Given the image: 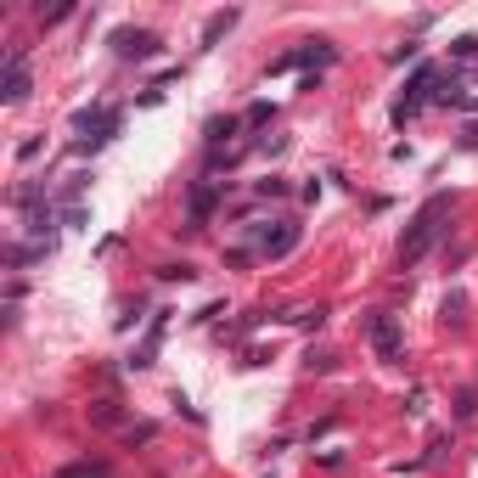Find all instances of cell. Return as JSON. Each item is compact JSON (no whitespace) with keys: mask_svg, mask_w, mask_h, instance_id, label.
Returning <instances> with one entry per match:
<instances>
[{"mask_svg":"<svg viewBox=\"0 0 478 478\" xmlns=\"http://www.w3.org/2000/svg\"><path fill=\"white\" fill-rule=\"evenodd\" d=\"M445 220H450V197H428L400 237V265H422L433 254V242L445 237Z\"/></svg>","mask_w":478,"mask_h":478,"instance_id":"1","label":"cell"},{"mask_svg":"<svg viewBox=\"0 0 478 478\" xmlns=\"http://www.w3.org/2000/svg\"><path fill=\"white\" fill-rule=\"evenodd\" d=\"M361 332H366V343L378 349V361H405V332H400V321L388 316V309H371V316H361Z\"/></svg>","mask_w":478,"mask_h":478,"instance_id":"2","label":"cell"},{"mask_svg":"<svg viewBox=\"0 0 478 478\" xmlns=\"http://www.w3.org/2000/svg\"><path fill=\"white\" fill-rule=\"evenodd\" d=\"M79 152H91V147H101V141H113V130H118V108H96V113H79Z\"/></svg>","mask_w":478,"mask_h":478,"instance_id":"3","label":"cell"},{"mask_svg":"<svg viewBox=\"0 0 478 478\" xmlns=\"http://www.w3.org/2000/svg\"><path fill=\"white\" fill-rule=\"evenodd\" d=\"M23 96H29V62H23V51H12L6 68H0V101H6V108H17Z\"/></svg>","mask_w":478,"mask_h":478,"instance_id":"4","label":"cell"},{"mask_svg":"<svg viewBox=\"0 0 478 478\" xmlns=\"http://www.w3.org/2000/svg\"><path fill=\"white\" fill-rule=\"evenodd\" d=\"M293 248H299V225L276 220V225H265V231H259V254L265 259H282V254H293Z\"/></svg>","mask_w":478,"mask_h":478,"instance_id":"5","label":"cell"},{"mask_svg":"<svg viewBox=\"0 0 478 478\" xmlns=\"http://www.w3.org/2000/svg\"><path fill=\"white\" fill-rule=\"evenodd\" d=\"M158 46H163V39L152 29H118L113 34V51L118 56H158Z\"/></svg>","mask_w":478,"mask_h":478,"instance_id":"6","label":"cell"},{"mask_svg":"<svg viewBox=\"0 0 478 478\" xmlns=\"http://www.w3.org/2000/svg\"><path fill=\"white\" fill-rule=\"evenodd\" d=\"M428 85H433V68H417V79H411V91H405V101H400V108H394V118H411V113H417L422 108V96H428Z\"/></svg>","mask_w":478,"mask_h":478,"instance_id":"7","label":"cell"},{"mask_svg":"<svg viewBox=\"0 0 478 478\" xmlns=\"http://www.w3.org/2000/svg\"><path fill=\"white\" fill-rule=\"evenodd\" d=\"M231 29H237V12H214L209 23H203V46H214V39H220V34H231Z\"/></svg>","mask_w":478,"mask_h":478,"instance_id":"8","label":"cell"},{"mask_svg":"<svg viewBox=\"0 0 478 478\" xmlns=\"http://www.w3.org/2000/svg\"><path fill=\"white\" fill-rule=\"evenodd\" d=\"M209 209H214V186H203V192L192 197V220H209Z\"/></svg>","mask_w":478,"mask_h":478,"instance_id":"9","label":"cell"},{"mask_svg":"<svg viewBox=\"0 0 478 478\" xmlns=\"http://www.w3.org/2000/svg\"><path fill=\"white\" fill-rule=\"evenodd\" d=\"M158 276H163V282H192V276H197V270H192V265H163V270H158Z\"/></svg>","mask_w":478,"mask_h":478,"instance_id":"10","label":"cell"},{"mask_svg":"<svg viewBox=\"0 0 478 478\" xmlns=\"http://www.w3.org/2000/svg\"><path fill=\"white\" fill-rule=\"evenodd\" d=\"M450 51H456V56H478V34H462V39H456Z\"/></svg>","mask_w":478,"mask_h":478,"instance_id":"11","label":"cell"},{"mask_svg":"<svg viewBox=\"0 0 478 478\" xmlns=\"http://www.w3.org/2000/svg\"><path fill=\"white\" fill-rule=\"evenodd\" d=\"M231 130H237L231 118H209V141H220V135H231Z\"/></svg>","mask_w":478,"mask_h":478,"instance_id":"12","label":"cell"}]
</instances>
